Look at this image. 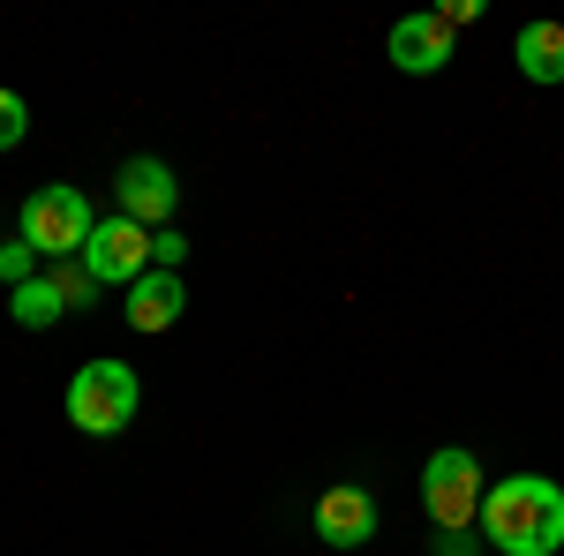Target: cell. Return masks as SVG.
Returning a JSON list of instances; mask_svg holds the SVG:
<instances>
[{"instance_id": "obj_3", "label": "cell", "mask_w": 564, "mask_h": 556, "mask_svg": "<svg viewBox=\"0 0 564 556\" xmlns=\"http://www.w3.org/2000/svg\"><path fill=\"white\" fill-rule=\"evenodd\" d=\"M135 406H143V384H135L129 361H84L76 384H68V422L84 428V436H113V428H129Z\"/></svg>"}, {"instance_id": "obj_7", "label": "cell", "mask_w": 564, "mask_h": 556, "mask_svg": "<svg viewBox=\"0 0 564 556\" xmlns=\"http://www.w3.org/2000/svg\"><path fill=\"white\" fill-rule=\"evenodd\" d=\"M308 519H316V542H324V549H361V542H377V504H369V489H354V481L324 489Z\"/></svg>"}, {"instance_id": "obj_15", "label": "cell", "mask_w": 564, "mask_h": 556, "mask_svg": "<svg viewBox=\"0 0 564 556\" xmlns=\"http://www.w3.org/2000/svg\"><path fill=\"white\" fill-rule=\"evenodd\" d=\"M181 257H188V241H181L174 226H166V233H151V271H174Z\"/></svg>"}, {"instance_id": "obj_6", "label": "cell", "mask_w": 564, "mask_h": 556, "mask_svg": "<svg viewBox=\"0 0 564 556\" xmlns=\"http://www.w3.org/2000/svg\"><path fill=\"white\" fill-rule=\"evenodd\" d=\"M174 204H181V181L166 159H129L121 166V218H135L143 233H166Z\"/></svg>"}, {"instance_id": "obj_10", "label": "cell", "mask_w": 564, "mask_h": 556, "mask_svg": "<svg viewBox=\"0 0 564 556\" xmlns=\"http://www.w3.org/2000/svg\"><path fill=\"white\" fill-rule=\"evenodd\" d=\"M512 61H520L527 84H564V23H527Z\"/></svg>"}, {"instance_id": "obj_13", "label": "cell", "mask_w": 564, "mask_h": 556, "mask_svg": "<svg viewBox=\"0 0 564 556\" xmlns=\"http://www.w3.org/2000/svg\"><path fill=\"white\" fill-rule=\"evenodd\" d=\"M23 135H31V106H23L15 90H0V151H15Z\"/></svg>"}, {"instance_id": "obj_11", "label": "cell", "mask_w": 564, "mask_h": 556, "mask_svg": "<svg viewBox=\"0 0 564 556\" xmlns=\"http://www.w3.org/2000/svg\"><path fill=\"white\" fill-rule=\"evenodd\" d=\"M61 308H68V301L53 294V279H23V286H8V316H15L23 331H45V324H61Z\"/></svg>"}, {"instance_id": "obj_8", "label": "cell", "mask_w": 564, "mask_h": 556, "mask_svg": "<svg viewBox=\"0 0 564 556\" xmlns=\"http://www.w3.org/2000/svg\"><path fill=\"white\" fill-rule=\"evenodd\" d=\"M391 61H399L406 76H436V68L452 61V31H444L436 15H399V23H391Z\"/></svg>"}, {"instance_id": "obj_16", "label": "cell", "mask_w": 564, "mask_h": 556, "mask_svg": "<svg viewBox=\"0 0 564 556\" xmlns=\"http://www.w3.org/2000/svg\"><path fill=\"white\" fill-rule=\"evenodd\" d=\"M475 15H481L475 0H452V8H436V23H444V31H452V23H475Z\"/></svg>"}, {"instance_id": "obj_14", "label": "cell", "mask_w": 564, "mask_h": 556, "mask_svg": "<svg viewBox=\"0 0 564 556\" xmlns=\"http://www.w3.org/2000/svg\"><path fill=\"white\" fill-rule=\"evenodd\" d=\"M31 257H39L31 241H8V249H0V279H8V286H23V279H31Z\"/></svg>"}, {"instance_id": "obj_2", "label": "cell", "mask_w": 564, "mask_h": 556, "mask_svg": "<svg viewBox=\"0 0 564 556\" xmlns=\"http://www.w3.org/2000/svg\"><path fill=\"white\" fill-rule=\"evenodd\" d=\"M481 497H489V489H481V467H475L467 444L430 451V467H422V504H430V519H436L444 542H459V534L481 519Z\"/></svg>"}, {"instance_id": "obj_4", "label": "cell", "mask_w": 564, "mask_h": 556, "mask_svg": "<svg viewBox=\"0 0 564 556\" xmlns=\"http://www.w3.org/2000/svg\"><path fill=\"white\" fill-rule=\"evenodd\" d=\"M90 233H98V211H90L84 188H39L31 204H23V241L39 249V257H84Z\"/></svg>"}, {"instance_id": "obj_5", "label": "cell", "mask_w": 564, "mask_h": 556, "mask_svg": "<svg viewBox=\"0 0 564 556\" xmlns=\"http://www.w3.org/2000/svg\"><path fill=\"white\" fill-rule=\"evenodd\" d=\"M84 263H90V279H98V286H135V279L151 271V233H143L135 218H98Z\"/></svg>"}, {"instance_id": "obj_1", "label": "cell", "mask_w": 564, "mask_h": 556, "mask_svg": "<svg viewBox=\"0 0 564 556\" xmlns=\"http://www.w3.org/2000/svg\"><path fill=\"white\" fill-rule=\"evenodd\" d=\"M481 534L505 556H557L564 549V489L550 473H512L481 497Z\"/></svg>"}, {"instance_id": "obj_9", "label": "cell", "mask_w": 564, "mask_h": 556, "mask_svg": "<svg viewBox=\"0 0 564 556\" xmlns=\"http://www.w3.org/2000/svg\"><path fill=\"white\" fill-rule=\"evenodd\" d=\"M181 308H188V294H181L174 271H143V279L129 286V324L135 331H174Z\"/></svg>"}, {"instance_id": "obj_12", "label": "cell", "mask_w": 564, "mask_h": 556, "mask_svg": "<svg viewBox=\"0 0 564 556\" xmlns=\"http://www.w3.org/2000/svg\"><path fill=\"white\" fill-rule=\"evenodd\" d=\"M53 294L68 301V308H90V301H98V279H90V263H84V257L53 263Z\"/></svg>"}]
</instances>
